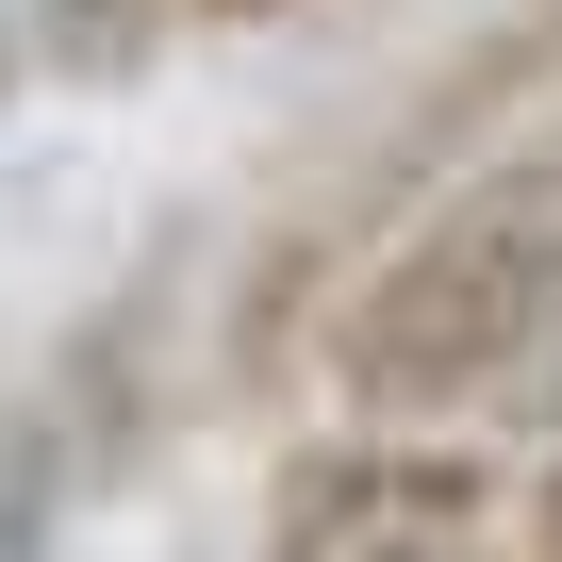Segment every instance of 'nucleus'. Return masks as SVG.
<instances>
[{
  "mask_svg": "<svg viewBox=\"0 0 562 562\" xmlns=\"http://www.w3.org/2000/svg\"><path fill=\"white\" fill-rule=\"evenodd\" d=\"M331 381L414 430V414H496L562 381V116L496 133L331 315Z\"/></svg>",
  "mask_w": 562,
  "mask_h": 562,
  "instance_id": "obj_1",
  "label": "nucleus"
},
{
  "mask_svg": "<svg viewBox=\"0 0 562 562\" xmlns=\"http://www.w3.org/2000/svg\"><path fill=\"white\" fill-rule=\"evenodd\" d=\"M513 463L430 430H331L265 480V562H496Z\"/></svg>",
  "mask_w": 562,
  "mask_h": 562,
  "instance_id": "obj_2",
  "label": "nucleus"
},
{
  "mask_svg": "<svg viewBox=\"0 0 562 562\" xmlns=\"http://www.w3.org/2000/svg\"><path fill=\"white\" fill-rule=\"evenodd\" d=\"M166 18H182V0H18L34 67H67V83H133L166 50Z\"/></svg>",
  "mask_w": 562,
  "mask_h": 562,
  "instance_id": "obj_3",
  "label": "nucleus"
},
{
  "mask_svg": "<svg viewBox=\"0 0 562 562\" xmlns=\"http://www.w3.org/2000/svg\"><path fill=\"white\" fill-rule=\"evenodd\" d=\"M50 529H67V463H50V430L0 414V562H50Z\"/></svg>",
  "mask_w": 562,
  "mask_h": 562,
  "instance_id": "obj_4",
  "label": "nucleus"
},
{
  "mask_svg": "<svg viewBox=\"0 0 562 562\" xmlns=\"http://www.w3.org/2000/svg\"><path fill=\"white\" fill-rule=\"evenodd\" d=\"M182 18H281V0H182Z\"/></svg>",
  "mask_w": 562,
  "mask_h": 562,
  "instance_id": "obj_5",
  "label": "nucleus"
}]
</instances>
